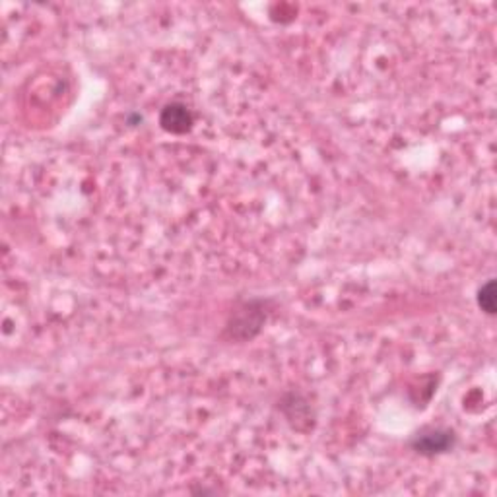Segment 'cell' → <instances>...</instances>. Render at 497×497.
<instances>
[{
	"label": "cell",
	"mask_w": 497,
	"mask_h": 497,
	"mask_svg": "<svg viewBox=\"0 0 497 497\" xmlns=\"http://www.w3.org/2000/svg\"><path fill=\"white\" fill-rule=\"evenodd\" d=\"M160 125L165 133H170V135H187V133H191V128L195 125V117L185 103L173 101V103L165 105V108L161 109Z\"/></svg>",
	"instance_id": "3"
},
{
	"label": "cell",
	"mask_w": 497,
	"mask_h": 497,
	"mask_svg": "<svg viewBox=\"0 0 497 497\" xmlns=\"http://www.w3.org/2000/svg\"><path fill=\"white\" fill-rule=\"evenodd\" d=\"M270 315V301L268 300H247L241 301L231 311L223 336L230 342H247L253 340L260 330H263L266 318Z\"/></svg>",
	"instance_id": "1"
},
{
	"label": "cell",
	"mask_w": 497,
	"mask_h": 497,
	"mask_svg": "<svg viewBox=\"0 0 497 497\" xmlns=\"http://www.w3.org/2000/svg\"><path fill=\"white\" fill-rule=\"evenodd\" d=\"M457 445V433L451 428L430 425L412 435L410 447L422 457H437L453 451Z\"/></svg>",
	"instance_id": "2"
},
{
	"label": "cell",
	"mask_w": 497,
	"mask_h": 497,
	"mask_svg": "<svg viewBox=\"0 0 497 497\" xmlns=\"http://www.w3.org/2000/svg\"><path fill=\"white\" fill-rule=\"evenodd\" d=\"M476 300H478V307L480 310L493 317L497 313V298H495V280H488L486 283H484V286L478 290V295H476Z\"/></svg>",
	"instance_id": "4"
}]
</instances>
